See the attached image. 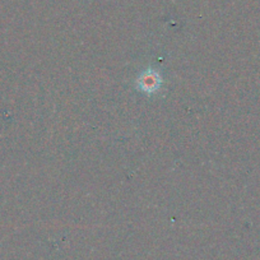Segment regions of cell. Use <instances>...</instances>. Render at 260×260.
Listing matches in <instances>:
<instances>
[{
    "instance_id": "obj_1",
    "label": "cell",
    "mask_w": 260,
    "mask_h": 260,
    "mask_svg": "<svg viewBox=\"0 0 260 260\" xmlns=\"http://www.w3.org/2000/svg\"><path fill=\"white\" fill-rule=\"evenodd\" d=\"M164 79L161 73L156 69H146L137 78V88L147 94H154L161 89Z\"/></svg>"
}]
</instances>
